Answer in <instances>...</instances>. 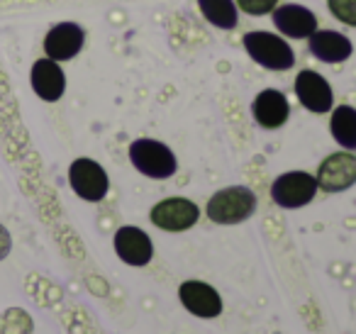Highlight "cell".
I'll list each match as a JSON object with an SVG mask.
<instances>
[{"label": "cell", "mask_w": 356, "mask_h": 334, "mask_svg": "<svg viewBox=\"0 0 356 334\" xmlns=\"http://www.w3.org/2000/svg\"><path fill=\"white\" fill-rule=\"evenodd\" d=\"M273 15V25L288 40H307L312 32L317 30V15L305 6L298 3H286V6H276Z\"/></svg>", "instance_id": "7c38bea8"}, {"label": "cell", "mask_w": 356, "mask_h": 334, "mask_svg": "<svg viewBox=\"0 0 356 334\" xmlns=\"http://www.w3.org/2000/svg\"><path fill=\"white\" fill-rule=\"evenodd\" d=\"M307 49L322 64H344L354 54V45L337 30H315L307 37Z\"/></svg>", "instance_id": "5bb4252c"}, {"label": "cell", "mask_w": 356, "mask_h": 334, "mask_svg": "<svg viewBox=\"0 0 356 334\" xmlns=\"http://www.w3.org/2000/svg\"><path fill=\"white\" fill-rule=\"evenodd\" d=\"M244 49L249 59L268 71H288L296 64V51L281 35L266 30H254L244 35Z\"/></svg>", "instance_id": "6da1fadb"}, {"label": "cell", "mask_w": 356, "mask_h": 334, "mask_svg": "<svg viewBox=\"0 0 356 334\" xmlns=\"http://www.w3.org/2000/svg\"><path fill=\"white\" fill-rule=\"evenodd\" d=\"M152 222L163 232H186L198 222L200 207L188 198H166V200L156 202L149 212Z\"/></svg>", "instance_id": "8992f818"}, {"label": "cell", "mask_w": 356, "mask_h": 334, "mask_svg": "<svg viewBox=\"0 0 356 334\" xmlns=\"http://www.w3.org/2000/svg\"><path fill=\"white\" fill-rule=\"evenodd\" d=\"M317 178L305 171H288L273 181L271 186V200L283 210H298L312 202L317 196Z\"/></svg>", "instance_id": "277c9868"}, {"label": "cell", "mask_w": 356, "mask_h": 334, "mask_svg": "<svg viewBox=\"0 0 356 334\" xmlns=\"http://www.w3.org/2000/svg\"><path fill=\"white\" fill-rule=\"evenodd\" d=\"M0 334H32V317L25 310H8L0 317Z\"/></svg>", "instance_id": "ac0fdd59"}, {"label": "cell", "mask_w": 356, "mask_h": 334, "mask_svg": "<svg viewBox=\"0 0 356 334\" xmlns=\"http://www.w3.org/2000/svg\"><path fill=\"white\" fill-rule=\"evenodd\" d=\"M330 13L346 27H356V0H327Z\"/></svg>", "instance_id": "d6986e66"}, {"label": "cell", "mask_w": 356, "mask_h": 334, "mask_svg": "<svg viewBox=\"0 0 356 334\" xmlns=\"http://www.w3.org/2000/svg\"><path fill=\"white\" fill-rule=\"evenodd\" d=\"M86 45V32L76 22H59L44 37V54L54 61H71L81 54Z\"/></svg>", "instance_id": "9c48e42d"}, {"label": "cell", "mask_w": 356, "mask_h": 334, "mask_svg": "<svg viewBox=\"0 0 356 334\" xmlns=\"http://www.w3.org/2000/svg\"><path fill=\"white\" fill-rule=\"evenodd\" d=\"M254 210H257L254 191H249L247 186H229L210 198L205 215L215 225H239V222L249 220L254 215Z\"/></svg>", "instance_id": "7a4b0ae2"}, {"label": "cell", "mask_w": 356, "mask_h": 334, "mask_svg": "<svg viewBox=\"0 0 356 334\" xmlns=\"http://www.w3.org/2000/svg\"><path fill=\"white\" fill-rule=\"evenodd\" d=\"M10 246H13L10 234H8V230H6V227L0 225V261H3L8 254H10Z\"/></svg>", "instance_id": "44dd1931"}, {"label": "cell", "mask_w": 356, "mask_h": 334, "mask_svg": "<svg viewBox=\"0 0 356 334\" xmlns=\"http://www.w3.org/2000/svg\"><path fill=\"white\" fill-rule=\"evenodd\" d=\"M129 161L142 176L154 178V181H163L171 178L178 171L176 154L159 139H134L129 144Z\"/></svg>", "instance_id": "3957f363"}, {"label": "cell", "mask_w": 356, "mask_h": 334, "mask_svg": "<svg viewBox=\"0 0 356 334\" xmlns=\"http://www.w3.org/2000/svg\"><path fill=\"white\" fill-rule=\"evenodd\" d=\"M296 95L300 100V105L305 110L315 115H325L334 108V93H332V86L325 76H320L317 71L305 69L296 76Z\"/></svg>", "instance_id": "52a82bcc"}, {"label": "cell", "mask_w": 356, "mask_h": 334, "mask_svg": "<svg viewBox=\"0 0 356 334\" xmlns=\"http://www.w3.org/2000/svg\"><path fill=\"white\" fill-rule=\"evenodd\" d=\"M317 186L325 193H344L356 183V157L349 152L330 154L317 168Z\"/></svg>", "instance_id": "ba28073f"}, {"label": "cell", "mask_w": 356, "mask_h": 334, "mask_svg": "<svg viewBox=\"0 0 356 334\" xmlns=\"http://www.w3.org/2000/svg\"><path fill=\"white\" fill-rule=\"evenodd\" d=\"M252 115H254V120H257L259 127L278 129L288 122V118H291V105H288V98L281 93V90L266 88L254 98Z\"/></svg>", "instance_id": "9a60e30c"}, {"label": "cell", "mask_w": 356, "mask_h": 334, "mask_svg": "<svg viewBox=\"0 0 356 334\" xmlns=\"http://www.w3.org/2000/svg\"><path fill=\"white\" fill-rule=\"evenodd\" d=\"M234 3H237V8L244 15H252V17L268 15V13H273L278 6V0H234Z\"/></svg>", "instance_id": "ffe728a7"}, {"label": "cell", "mask_w": 356, "mask_h": 334, "mask_svg": "<svg viewBox=\"0 0 356 334\" xmlns=\"http://www.w3.org/2000/svg\"><path fill=\"white\" fill-rule=\"evenodd\" d=\"M330 132L339 147L354 152L356 149V108H351V105H339V108L332 110Z\"/></svg>", "instance_id": "2e32d148"}, {"label": "cell", "mask_w": 356, "mask_h": 334, "mask_svg": "<svg viewBox=\"0 0 356 334\" xmlns=\"http://www.w3.org/2000/svg\"><path fill=\"white\" fill-rule=\"evenodd\" d=\"M113 244H115V254L127 266H147L154 256L152 237L144 230L132 227V225L120 227V230L115 232Z\"/></svg>", "instance_id": "8fae6325"}, {"label": "cell", "mask_w": 356, "mask_h": 334, "mask_svg": "<svg viewBox=\"0 0 356 334\" xmlns=\"http://www.w3.org/2000/svg\"><path fill=\"white\" fill-rule=\"evenodd\" d=\"M69 183L71 191L88 202H100L110 191V178L105 173V168L93 159H76L69 166Z\"/></svg>", "instance_id": "5b68a950"}, {"label": "cell", "mask_w": 356, "mask_h": 334, "mask_svg": "<svg viewBox=\"0 0 356 334\" xmlns=\"http://www.w3.org/2000/svg\"><path fill=\"white\" fill-rule=\"evenodd\" d=\"M178 300L184 303V308L195 317L213 319L222 312V298L220 293L205 280H186L178 288Z\"/></svg>", "instance_id": "30bf717a"}, {"label": "cell", "mask_w": 356, "mask_h": 334, "mask_svg": "<svg viewBox=\"0 0 356 334\" xmlns=\"http://www.w3.org/2000/svg\"><path fill=\"white\" fill-rule=\"evenodd\" d=\"M30 86L44 103H56L66 90V74L61 71V64L49 56L37 59L30 71Z\"/></svg>", "instance_id": "4fadbf2b"}, {"label": "cell", "mask_w": 356, "mask_h": 334, "mask_svg": "<svg viewBox=\"0 0 356 334\" xmlns=\"http://www.w3.org/2000/svg\"><path fill=\"white\" fill-rule=\"evenodd\" d=\"M203 17L218 30H234L239 22V8L234 0H198Z\"/></svg>", "instance_id": "e0dca14e"}]
</instances>
